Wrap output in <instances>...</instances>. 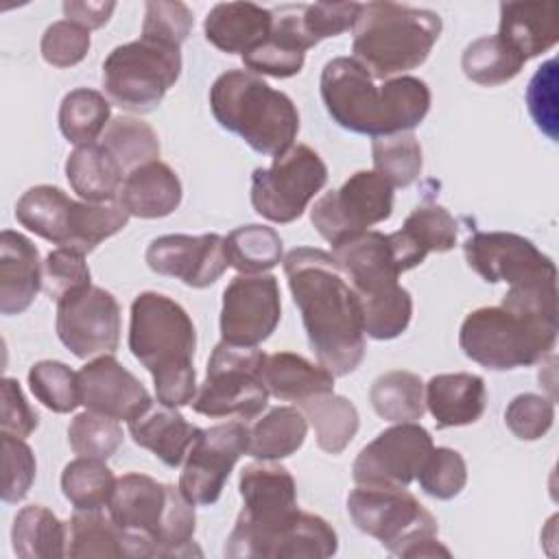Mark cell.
<instances>
[{
    "mask_svg": "<svg viewBox=\"0 0 559 559\" xmlns=\"http://www.w3.org/2000/svg\"><path fill=\"white\" fill-rule=\"evenodd\" d=\"M282 264L319 365L334 378L352 373L365 358L362 310L334 255L297 247Z\"/></svg>",
    "mask_w": 559,
    "mask_h": 559,
    "instance_id": "6da1fadb",
    "label": "cell"
},
{
    "mask_svg": "<svg viewBox=\"0 0 559 559\" xmlns=\"http://www.w3.org/2000/svg\"><path fill=\"white\" fill-rule=\"evenodd\" d=\"M557 332V284L509 286L500 306L476 308L463 319L459 345L469 360L507 371L550 356Z\"/></svg>",
    "mask_w": 559,
    "mask_h": 559,
    "instance_id": "7a4b0ae2",
    "label": "cell"
},
{
    "mask_svg": "<svg viewBox=\"0 0 559 559\" xmlns=\"http://www.w3.org/2000/svg\"><path fill=\"white\" fill-rule=\"evenodd\" d=\"M321 98L330 118L354 133L380 138L413 131L430 111V87L417 76L376 79L354 57H334L321 70Z\"/></svg>",
    "mask_w": 559,
    "mask_h": 559,
    "instance_id": "3957f363",
    "label": "cell"
},
{
    "mask_svg": "<svg viewBox=\"0 0 559 559\" xmlns=\"http://www.w3.org/2000/svg\"><path fill=\"white\" fill-rule=\"evenodd\" d=\"M109 515L124 537V557H192L194 504L170 483L129 472L116 480Z\"/></svg>",
    "mask_w": 559,
    "mask_h": 559,
    "instance_id": "277c9868",
    "label": "cell"
},
{
    "mask_svg": "<svg viewBox=\"0 0 559 559\" xmlns=\"http://www.w3.org/2000/svg\"><path fill=\"white\" fill-rule=\"evenodd\" d=\"M129 349L153 376L157 402L179 408L194 400L197 330L183 306L162 293H140L131 304Z\"/></svg>",
    "mask_w": 559,
    "mask_h": 559,
    "instance_id": "5b68a950",
    "label": "cell"
},
{
    "mask_svg": "<svg viewBox=\"0 0 559 559\" xmlns=\"http://www.w3.org/2000/svg\"><path fill=\"white\" fill-rule=\"evenodd\" d=\"M332 255L360 301L365 334L376 341L404 334L413 317V297L397 282L402 271L389 234L367 229L334 245Z\"/></svg>",
    "mask_w": 559,
    "mask_h": 559,
    "instance_id": "8992f818",
    "label": "cell"
},
{
    "mask_svg": "<svg viewBox=\"0 0 559 559\" xmlns=\"http://www.w3.org/2000/svg\"><path fill=\"white\" fill-rule=\"evenodd\" d=\"M216 122L242 138L255 153L277 157L299 133V111L288 94L249 70H227L210 87Z\"/></svg>",
    "mask_w": 559,
    "mask_h": 559,
    "instance_id": "52a82bcc",
    "label": "cell"
},
{
    "mask_svg": "<svg viewBox=\"0 0 559 559\" xmlns=\"http://www.w3.org/2000/svg\"><path fill=\"white\" fill-rule=\"evenodd\" d=\"M443 31L439 13L397 2H367L354 24V59L373 79L419 68Z\"/></svg>",
    "mask_w": 559,
    "mask_h": 559,
    "instance_id": "ba28073f",
    "label": "cell"
},
{
    "mask_svg": "<svg viewBox=\"0 0 559 559\" xmlns=\"http://www.w3.org/2000/svg\"><path fill=\"white\" fill-rule=\"evenodd\" d=\"M347 513L358 531L397 557H450L437 539L435 515L406 487L358 485L347 496Z\"/></svg>",
    "mask_w": 559,
    "mask_h": 559,
    "instance_id": "9c48e42d",
    "label": "cell"
},
{
    "mask_svg": "<svg viewBox=\"0 0 559 559\" xmlns=\"http://www.w3.org/2000/svg\"><path fill=\"white\" fill-rule=\"evenodd\" d=\"M181 74V48L142 37L116 46L103 61V87L114 105L153 111Z\"/></svg>",
    "mask_w": 559,
    "mask_h": 559,
    "instance_id": "30bf717a",
    "label": "cell"
},
{
    "mask_svg": "<svg viewBox=\"0 0 559 559\" xmlns=\"http://www.w3.org/2000/svg\"><path fill=\"white\" fill-rule=\"evenodd\" d=\"M264 360L266 354L258 347L221 341L212 349L205 380L190 402L192 408L205 417H255L269 402Z\"/></svg>",
    "mask_w": 559,
    "mask_h": 559,
    "instance_id": "8fae6325",
    "label": "cell"
},
{
    "mask_svg": "<svg viewBox=\"0 0 559 559\" xmlns=\"http://www.w3.org/2000/svg\"><path fill=\"white\" fill-rule=\"evenodd\" d=\"M338 535L321 515L295 513L253 524L238 515L223 555L229 559H325L336 555Z\"/></svg>",
    "mask_w": 559,
    "mask_h": 559,
    "instance_id": "7c38bea8",
    "label": "cell"
},
{
    "mask_svg": "<svg viewBox=\"0 0 559 559\" xmlns=\"http://www.w3.org/2000/svg\"><path fill=\"white\" fill-rule=\"evenodd\" d=\"M328 181V166L308 144H293L251 175V205L273 223L297 221Z\"/></svg>",
    "mask_w": 559,
    "mask_h": 559,
    "instance_id": "4fadbf2b",
    "label": "cell"
},
{
    "mask_svg": "<svg viewBox=\"0 0 559 559\" xmlns=\"http://www.w3.org/2000/svg\"><path fill=\"white\" fill-rule=\"evenodd\" d=\"M393 212V186L373 170L354 173L341 188L319 197L310 221L332 247L386 221Z\"/></svg>",
    "mask_w": 559,
    "mask_h": 559,
    "instance_id": "5bb4252c",
    "label": "cell"
},
{
    "mask_svg": "<svg viewBox=\"0 0 559 559\" xmlns=\"http://www.w3.org/2000/svg\"><path fill=\"white\" fill-rule=\"evenodd\" d=\"M463 253L467 266L489 284H557L555 262L533 240L513 231H474L463 242Z\"/></svg>",
    "mask_w": 559,
    "mask_h": 559,
    "instance_id": "9a60e30c",
    "label": "cell"
},
{
    "mask_svg": "<svg viewBox=\"0 0 559 559\" xmlns=\"http://www.w3.org/2000/svg\"><path fill=\"white\" fill-rule=\"evenodd\" d=\"M249 428L245 421H227L199 428L179 476V489L192 504H214L236 465L247 454Z\"/></svg>",
    "mask_w": 559,
    "mask_h": 559,
    "instance_id": "2e32d148",
    "label": "cell"
},
{
    "mask_svg": "<svg viewBox=\"0 0 559 559\" xmlns=\"http://www.w3.org/2000/svg\"><path fill=\"white\" fill-rule=\"evenodd\" d=\"M57 336L76 356L114 354L120 343V306L100 286H85L57 301Z\"/></svg>",
    "mask_w": 559,
    "mask_h": 559,
    "instance_id": "e0dca14e",
    "label": "cell"
},
{
    "mask_svg": "<svg viewBox=\"0 0 559 559\" xmlns=\"http://www.w3.org/2000/svg\"><path fill=\"white\" fill-rule=\"evenodd\" d=\"M432 448V437L424 426L395 424L358 452L352 478L367 487H408Z\"/></svg>",
    "mask_w": 559,
    "mask_h": 559,
    "instance_id": "ac0fdd59",
    "label": "cell"
},
{
    "mask_svg": "<svg viewBox=\"0 0 559 559\" xmlns=\"http://www.w3.org/2000/svg\"><path fill=\"white\" fill-rule=\"evenodd\" d=\"M280 319L282 299L275 275H236L223 290V341L258 347L275 332Z\"/></svg>",
    "mask_w": 559,
    "mask_h": 559,
    "instance_id": "d6986e66",
    "label": "cell"
},
{
    "mask_svg": "<svg viewBox=\"0 0 559 559\" xmlns=\"http://www.w3.org/2000/svg\"><path fill=\"white\" fill-rule=\"evenodd\" d=\"M146 264L157 275L181 280L190 288H207L227 271L225 238L218 234H166L151 240Z\"/></svg>",
    "mask_w": 559,
    "mask_h": 559,
    "instance_id": "ffe728a7",
    "label": "cell"
},
{
    "mask_svg": "<svg viewBox=\"0 0 559 559\" xmlns=\"http://www.w3.org/2000/svg\"><path fill=\"white\" fill-rule=\"evenodd\" d=\"M76 376L81 404L92 413L129 424L153 404L146 386L114 354L96 356Z\"/></svg>",
    "mask_w": 559,
    "mask_h": 559,
    "instance_id": "44dd1931",
    "label": "cell"
},
{
    "mask_svg": "<svg viewBox=\"0 0 559 559\" xmlns=\"http://www.w3.org/2000/svg\"><path fill=\"white\" fill-rule=\"evenodd\" d=\"M304 4H284L273 11V28L269 39L242 55V63L253 74L288 79L301 72L306 50L314 46L301 22Z\"/></svg>",
    "mask_w": 559,
    "mask_h": 559,
    "instance_id": "7402d4cb",
    "label": "cell"
},
{
    "mask_svg": "<svg viewBox=\"0 0 559 559\" xmlns=\"http://www.w3.org/2000/svg\"><path fill=\"white\" fill-rule=\"evenodd\" d=\"M44 288V262L37 247L20 231L0 234V312L22 314Z\"/></svg>",
    "mask_w": 559,
    "mask_h": 559,
    "instance_id": "603a6c76",
    "label": "cell"
},
{
    "mask_svg": "<svg viewBox=\"0 0 559 559\" xmlns=\"http://www.w3.org/2000/svg\"><path fill=\"white\" fill-rule=\"evenodd\" d=\"M459 238V223L454 216L437 203H426L415 207L402 229L389 234V242L400 271H411L419 266L428 253L454 249Z\"/></svg>",
    "mask_w": 559,
    "mask_h": 559,
    "instance_id": "cb8c5ba5",
    "label": "cell"
},
{
    "mask_svg": "<svg viewBox=\"0 0 559 559\" xmlns=\"http://www.w3.org/2000/svg\"><path fill=\"white\" fill-rule=\"evenodd\" d=\"M240 518L253 524H266L295 513L297 507V485L293 474L277 463L262 461L251 463L240 472Z\"/></svg>",
    "mask_w": 559,
    "mask_h": 559,
    "instance_id": "d4e9b609",
    "label": "cell"
},
{
    "mask_svg": "<svg viewBox=\"0 0 559 559\" xmlns=\"http://www.w3.org/2000/svg\"><path fill=\"white\" fill-rule=\"evenodd\" d=\"M273 28V11L253 2H218L203 22L205 39L227 55H249Z\"/></svg>",
    "mask_w": 559,
    "mask_h": 559,
    "instance_id": "484cf974",
    "label": "cell"
},
{
    "mask_svg": "<svg viewBox=\"0 0 559 559\" xmlns=\"http://www.w3.org/2000/svg\"><path fill=\"white\" fill-rule=\"evenodd\" d=\"M485 406V380L476 373H439L432 376L426 384V408L439 428L469 426L480 419Z\"/></svg>",
    "mask_w": 559,
    "mask_h": 559,
    "instance_id": "4316f807",
    "label": "cell"
},
{
    "mask_svg": "<svg viewBox=\"0 0 559 559\" xmlns=\"http://www.w3.org/2000/svg\"><path fill=\"white\" fill-rule=\"evenodd\" d=\"M183 197L177 173L164 162H151L131 170L118 192V203L138 218H164L173 214Z\"/></svg>",
    "mask_w": 559,
    "mask_h": 559,
    "instance_id": "83f0119b",
    "label": "cell"
},
{
    "mask_svg": "<svg viewBox=\"0 0 559 559\" xmlns=\"http://www.w3.org/2000/svg\"><path fill=\"white\" fill-rule=\"evenodd\" d=\"M524 59L539 57L559 39V17L555 2H500V31Z\"/></svg>",
    "mask_w": 559,
    "mask_h": 559,
    "instance_id": "f1b7e54d",
    "label": "cell"
},
{
    "mask_svg": "<svg viewBox=\"0 0 559 559\" xmlns=\"http://www.w3.org/2000/svg\"><path fill=\"white\" fill-rule=\"evenodd\" d=\"M199 428L162 402L151 404L140 417L129 421V435L135 445L151 450L164 465L177 467L183 463Z\"/></svg>",
    "mask_w": 559,
    "mask_h": 559,
    "instance_id": "f546056e",
    "label": "cell"
},
{
    "mask_svg": "<svg viewBox=\"0 0 559 559\" xmlns=\"http://www.w3.org/2000/svg\"><path fill=\"white\" fill-rule=\"evenodd\" d=\"M70 188L87 203H109L118 199L124 170L118 159L100 144H81L66 159Z\"/></svg>",
    "mask_w": 559,
    "mask_h": 559,
    "instance_id": "4dcf8cb0",
    "label": "cell"
},
{
    "mask_svg": "<svg viewBox=\"0 0 559 559\" xmlns=\"http://www.w3.org/2000/svg\"><path fill=\"white\" fill-rule=\"evenodd\" d=\"M262 378L269 395L284 402L299 404L308 397L334 391V376L323 365H314L293 352L266 356Z\"/></svg>",
    "mask_w": 559,
    "mask_h": 559,
    "instance_id": "1f68e13d",
    "label": "cell"
},
{
    "mask_svg": "<svg viewBox=\"0 0 559 559\" xmlns=\"http://www.w3.org/2000/svg\"><path fill=\"white\" fill-rule=\"evenodd\" d=\"M74 199H70L57 186H33L15 203V218L28 231L44 240L66 247L70 236V221L74 212Z\"/></svg>",
    "mask_w": 559,
    "mask_h": 559,
    "instance_id": "d6a6232c",
    "label": "cell"
},
{
    "mask_svg": "<svg viewBox=\"0 0 559 559\" xmlns=\"http://www.w3.org/2000/svg\"><path fill=\"white\" fill-rule=\"evenodd\" d=\"M11 546L20 559H61L68 546V524L50 509L28 504L13 520Z\"/></svg>",
    "mask_w": 559,
    "mask_h": 559,
    "instance_id": "836d02e7",
    "label": "cell"
},
{
    "mask_svg": "<svg viewBox=\"0 0 559 559\" xmlns=\"http://www.w3.org/2000/svg\"><path fill=\"white\" fill-rule=\"evenodd\" d=\"M308 432V419L301 408L275 406L249 428L247 454L260 461H280L295 454Z\"/></svg>",
    "mask_w": 559,
    "mask_h": 559,
    "instance_id": "e575fe53",
    "label": "cell"
},
{
    "mask_svg": "<svg viewBox=\"0 0 559 559\" xmlns=\"http://www.w3.org/2000/svg\"><path fill=\"white\" fill-rule=\"evenodd\" d=\"M299 408L314 428L317 445L328 454H341L358 432L360 417L356 406L334 391L308 397L299 402Z\"/></svg>",
    "mask_w": 559,
    "mask_h": 559,
    "instance_id": "d590c367",
    "label": "cell"
},
{
    "mask_svg": "<svg viewBox=\"0 0 559 559\" xmlns=\"http://www.w3.org/2000/svg\"><path fill=\"white\" fill-rule=\"evenodd\" d=\"M369 402L378 417L406 424L417 421L426 413V393L424 382L417 373L393 369L378 376L369 389Z\"/></svg>",
    "mask_w": 559,
    "mask_h": 559,
    "instance_id": "8d00e7d4",
    "label": "cell"
},
{
    "mask_svg": "<svg viewBox=\"0 0 559 559\" xmlns=\"http://www.w3.org/2000/svg\"><path fill=\"white\" fill-rule=\"evenodd\" d=\"M526 59L498 35L474 39L461 57L463 74L485 87L509 83L520 74Z\"/></svg>",
    "mask_w": 559,
    "mask_h": 559,
    "instance_id": "74e56055",
    "label": "cell"
},
{
    "mask_svg": "<svg viewBox=\"0 0 559 559\" xmlns=\"http://www.w3.org/2000/svg\"><path fill=\"white\" fill-rule=\"evenodd\" d=\"M225 251L229 266L240 275H258L284 260V245L280 234L269 225H242L229 231L225 238Z\"/></svg>",
    "mask_w": 559,
    "mask_h": 559,
    "instance_id": "f35d334b",
    "label": "cell"
},
{
    "mask_svg": "<svg viewBox=\"0 0 559 559\" xmlns=\"http://www.w3.org/2000/svg\"><path fill=\"white\" fill-rule=\"evenodd\" d=\"M111 118L109 100L90 87L68 92L59 105V129L76 146L92 144L107 129Z\"/></svg>",
    "mask_w": 559,
    "mask_h": 559,
    "instance_id": "ab89813d",
    "label": "cell"
},
{
    "mask_svg": "<svg viewBox=\"0 0 559 559\" xmlns=\"http://www.w3.org/2000/svg\"><path fill=\"white\" fill-rule=\"evenodd\" d=\"M100 144L118 159L124 175L144 164L157 162L162 151L155 129L148 122L131 116L114 118L103 131Z\"/></svg>",
    "mask_w": 559,
    "mask_h": 559,
    "instance_id": "60d3db41",
    "label": "cell"
},
{
    "mask_svg": "<svg viewBox=\"0 0 559 559\" xmlns=\"http://www.w3.org/2000/svg\"><path fill=\"white\" fill-rule=\"evenodd\" d=\"M68 557H124V537L100 509L74 511L68 522Z\"/></svg>",
    "mask_w": 559,
    "mask_h": 559,
    "instance_id": "b9f144b4",
    "label": "cell"
},
{
    "mask_svg": "<svg viewBox=\"0 0 559 559\" xmlns=\"http://www.w3.org/2000/svg\"><path fill=\"white\" fill-rule=\"evenodd\" d=\"M116 476L100 459L79 456L61 472V491L79 511L103 509L116 489Z\"/></svg>",
    "mask_w": 559,
    "mask_h": 559,
    "instance_id": "7bdbcfd3",
    "label": "cell"
},
{
    "mask_svg": "<svg viewBox=\"0 0 559 559\" xmlns=\"http://www.w3.org/2000/svg\"><path fill=\"white\" fill-rule=\"evenodd\" d=\"M373 173H378L393 188L411 186L424 166L421 146L413 131L373 138L371 142Z\"/></svg>",
    "mask_w": 559,
    "mask_h": 559,
    "instance_id": "ee69618b",
    "label": "cell"
},
{
    "mask_svg": "<svg viewBox=\"0 0 559 559\" xmlns=\"http://www.w3.org/2000/svg\"><path fill=\"white\" fill-rule=\"evenodd\" d=\"M28 386L37 402L52 413H70L81 404L79 376L61 360H39L28 371Z\"/></svg>",
    "mask_w": 559,
    "mask_h": 559,
    "instance_id": "f6af8a7d",
    "label": "cell"
},
{
    "mask_svg": "<svg viewBox=\"0 0 559 559\" xmlns=\"http://www.w3.org/2000/svg\"><path fill=\"white\" fill-rule=\"evenodd\" d=\"M68 443L79 456L107 461L122 443V428L107 415L85 411L70 421Z\"/></svg>",
    "mask_w": 559,
    "mask_h": 559,
    "instance_id": "bcb514c9",
    "label": "cell"
},
{
    "mask_svg": "<svg viewBox=\"0 0 559 559\" xmlns=\"http://www.w3.org/2000/svg\"><path fill=\"white\" fill-rule=\"evenodd\" d=\"M415 478L424 493L437 500H450L465 489L467 465L461 452L452 448H432Z\"/></svg>",
    "mask_w": 559,
    "mask_h": 559,
    "instance_id": "7dc6e473",
    "label": "cell"
},
{
    "mask_svg": "<svg viewBox=\"0 0 559 559\" xmlns=\"http://www.w3.org/2000/svg\"><path fill=\"white\" fill-rule=\"evenodd\" d=\"M92 284L90 266L81 251L57 247L44 260V290L50 299L59 301L61 297L81 290Z\"/></svg>",
    "mask_w": 559,
    "mask_h": 559,
    "instance_id": "c3c4849f",
    "label": "cell"
},
{
    "mask_svg": "<svg viewBox=\"0 0 559 559\" xmlns=\"http://www.w3.org/2000/svg\"><path fill=\"white\" fill-rule=\"evenodd\" d=\"M0 437H2V469H4L2 500L7 504H15L26 498L35 480L37 463L31 445L24 439L7 432H0Z\"/></svg>",
    "mask_w": 559,
    "mask_h": 559,
    "instance_id": "681fc988",
    "label": "cell"
},
{
    "mask_svg": "<svg viewBox=\"0 0 559 559\" xmlns=\"http://www.w3.org/2000/svg\"><path fill=\"white\" fill-rule=\"evenodd\" d=\"M194 26L192 11L183 2L173 0H148L144 4L142 37L179 46L188 39Z\"/></svg>",
    "mask_w": 559,
    "mask_h": 559,
    "instance_id": "f907efd6",
    "label": "cell"
},
{
    "mask_svg": "<svg viewBox=\"0 0 559 559\" xmlns=\"http://www.w3.org/2000/svg\"><path fill=\"white\" fill-rule=\"evenodd\" d=\"M552 421H555L552 400L537 393L515 395L504 411L507 428L522 441L542 439L552 428Z\"/></svg>",
    "mask_w": 559,
    "mask_h": 559,
    "instance_id": "816d5d0a",
    "label": "cell"
},
{
    "mask_svg": "<svg viewBox=\"0 0 559 559\" xmlns=\"http://www.w3.org/2000/svg\"><path fill=\"white\" fill-rule=\"evenodd\" d=\"M90 31L76 22H52L41 35V57L55 68H72L81 63L90 50Z\"/></svg>",
    "mask_w": 559,
    "mask_h": 559,
    "instance_id": "f5cc1de1",
    "label": "cell"
},
{
    "mask_svg": "<svg viewBox=\"0 0 559 559\" xmlns=\"http://www.w3.org/2000/svg\"><path fill=\"white\" fill-rule=\"evenodd\" d=\"M526 105L528 114L535 120L537 129L544 131L552 142L557 140V59H548L533 79L528 81L526 90Z\"/></svg>",
    "mask_w": 559,
    "mask_h": 559,
    "instance_id": "db71d44e",
    "label": "cell"
},
{
    "mask_svg": "<svg viewBox=\"0 0 559 559\" xmlns=\"http://www.w3.org/2000/svg\"><path fill=\"white\" fill-rule=\"evenodd\" d=\"M360 2H314V4H304L301 22L308 33V37L314 41V46L321 39L336 37L349 28H354L358 13H360Z\"/></svg>",
    "mask_w": 559,
    "mask_h": 559,
    "instance_id": "11a10c76",
    "label": "cell"
},
{
    "mask_svg": "<svg viewBox=\"0 0 559 559\" xmlns=\"http://www.w3.org/2000/svg\"><path fill=\"white\" fill-rule=\"evenodd\" d=\"M39 424L37 413L26 402L22 386L15 378L2 380V419L0 430L20 439H26Z\"/></svg>",
    "mask_w": 559,
    "mask_h": 559,
    "instance_id": "9f6ffc18",
    "label": "cell"
},
{
    "mask_svg": "<svg viewBox=\"0 0 559 559\" xmlns=\"http://www.w3.org/2000/svg\"><path fill=\"white\" fill-rule=\"evenodd\" d=\"M63 15L70 22L81 24L83 28L92 31V28H100L109 22L116 2H79V0H68L63 2Z\"/></svg>",
    "mask_w": 559,
    "mask_h": 559,
    "instance_id": "6f0895ef",
    "label": "cell"
}]
</instances>
